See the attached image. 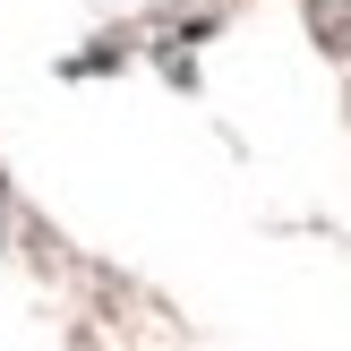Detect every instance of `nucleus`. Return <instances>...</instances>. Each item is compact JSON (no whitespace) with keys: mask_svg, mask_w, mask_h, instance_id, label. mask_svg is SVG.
Here are the masks:
<instances>
[{"mask_svg":"<svg viewBox=\"0 0 351 351\" xmlns=\"http://www.w3.org/2000/svg\"><path fill=\"white\" fill-rule=\"evenodd\" d=\"M308 17H317V34L335 51H351V0H308Z\"/></svg>","mask_w":351,"mask_h":351,"instance_id":"1","label":"nucleus"}]
</instances>
